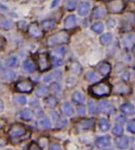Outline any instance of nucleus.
Listing matches in <instances>:
<instances>
[{
	"mask_svg": "<svg viewBox=\"0 0 135 150\" xmlns=\"http://www.w3.org/2000/svg\"><path fill=\"white\" fill-rule=\"evenodd\" d=\"M111 91H112V86L110 83L107 81L94 83L88 88L90 95L95 98H102V97L110 96Z\"/></svg>",
	"mask_w": 135,
	"mask_h": 150,
	"instance_id": "1",
	"label": "nucleus"
},
{
	"mask_svg": "<svg viewBox=\"0 0 135 150\" xmlns=\"http://www.w3.org/2000/svg\"><path fill=\"white\" fill-rule=\"evenodd\" d=\"M8 135L11 139L22 138V140H26L30 136V133L27 132L25 125H23L22 123L17 122L11 126L8 131Z\"/></svg>",
	"mask_w": 135,
	"mask_h": 150,
	"instance_id": "2",
	"label": "nucleus"
},
{
	"mask_svg": "<svg viewBox=\"0 0 135 150\" xmlns=\"http://www.w3.org/2000/svg\"><path fill=\"white\" fill-rule=\"evenodd\" d=\"M69 38H70V36L66 30H61L57 33L48 37L46 40L47 45L49 47L58 46V45L68 43Z\"/></svg>",
	"mask_w": 135,
	"mask_h": 150,
	"instance_id": "3",
	"label": "nucleus"
},
{
	"mask_svg": "<svg viewBox=\"0 0 135 150\" xmlns=\"http://www.w3.org/2000/svg\"><path fill=\"white\" fill-rule=\"evenodd\" d=\"M49 52H38L36 57V62L39 71H48L51 68V59Z\"/></svg>",
	"mask_w": 135,
	"mask_h": 150,
	"instance_id": "4",
	"label": "nucleus"
},
{
	"mask_svg": "<svg viewBox=\"0 0 135 150\" xmlns=\"http://www.w3.org/2000/svg\"><path fill=\"white\" fill-rule=\"evenodd\" d=\"M107 11L112 14H119L124 11L125 2L123 0H110L107 3Z\"/></svg>",
	"mask_w": 135,
	"mask_h": 150,
	"instance_id": "5",
	"label": "nucleus"
},
{
	"mask_svg": "<svg viewBox=\"0 0 135 150\" xmlns=\"http://www.w3.org/2000/svg\"><path fill=\"white\" fill-rule=\"evenodd\" d=\"M33 89V83L30 79H22L15 84V90L20 93H30Z\"/></svg>",
	"mask_w": 135,
	"mask_h": 150,
	"instance_id": "6",
	"label": "nucleus"
},
{
	"mask_svg": "<svg viewBox=\"0 0 135 150\" xmlns=\"http://www.w3.org/2000/svg\"><path fill=\"white\" fill-rule=\"evenodd\" d=\"M95 126V119L93 117L90 118H83L82 120L79 121L76 123V128L80 130H88L92 129Z\"/></svg>",
	"mask_w": 135,
	"mask_h": 150,
	"instance_id": "7",
	"label": "nucleus"
},
{
	"mask_svg": "<svg viewBox=\"0 0 135 150\" xmlns=\"http://www.w3.org/2000/svg\"><path fill=\"white\" fill-rule=\"evenodd\" d=\"M28 33H29L30 36L37 39L41 38H42V36H43L42 30H41V28L39 27L37 22H32L28 26Z\"/></svg>",
	"mask_w": 135,
	"mask_h": 150,
	"instance_id": "8",
	"label": "nucleus"
},
{
	"mask_svg": "<svg viewBox=\"0 0 135 150\" xmlns=\"http://www.w3.org/2000/svg\"><path fill=\"white\" fill-rule=\"evenodd\" d=\"M98 110H99V111L104 112L105 114L110 115L113 112H115V107H114L112 104H110L107 100H102V101L99 102L98 104Z\"/></svg>",
	"mask_w": 135,
	"mask_h": 150,
	"instance_id": "9",
	"label": "nucleus"
},
{
	"mask_svg": "<svg viewBox=\"0 0 135 150\" xmlns=\"http://www.w3.org/2000/svg\"><path fill=\"white\" fill-rule=\"evenodd\" d=\"M107 11L102 6H97L92 11V18L95 19H101L107 16Z\"/></svg>",
	"mask_w": 135,
	"mask_h": 150,
	"instance_id": "10",
	"label": "nucleus"
},
{
	"mask_svg": "<svg viewBox=\"0 0 135 150\" xmlns=\"http://www.w3.org/2000/svg\"><path fill=\"white\" fill-rule=\"evenodd\" d=\"M131 92V88L125 83H119L114 88V93L116 95H128Z\"/></svg>",
	"mask_w": 135,
	"mask_h": 150,
	"instance_id": "11",
	"label": "nucleus"
},
{
	"mask_svg": "<svg viewBox=\"0 0 135 150\" xmlns=\"http://www.w3.org/2000/svg\"><path fill=\"white\" fill-rule=\"evenodd\" d=\"M115 143L117 148L120 149H125L129 145V139L127 136L120 135V136H117V137L115 139Z\"/></svg>",
	"mask_w": 135,
	"mask_h": 150,
	"instance_id": "12",
	"label": "nucleus"
},
{
	"mask_svg": "<svg viewBox=\"0 0 135 150\" xmlns=\"http://www.w3.org/2000/svg\"><path fill=\"white\" fill-rule=\"evenodd\" d=\"M76 18L74 14H71L67 17L64 22V27L65 30H72L76 26Z\"/></svg>",
	"mask_w": 135,
	"mask_h": 150,
	"instance_id": "13",
	"label": "nucleus"
},
{
	"mask_svg": "<svg viewBox=\"0 0 135 150\" xmlns=\"http://www.w3.org/2000/svg\"><path fill=\"white\" fill-rule=\"evenodd\" d=\"M110 143H111V141H110V137L109 135L100 137L95 141V145L99 149H104L106 147H108L110 145Z\"/></svg>",
	"mask_w": 135,
	"mask_h": 150,
	"instance_id": "14",
	"label": "nucleus"
},
{
	"mask_svg": "<svg viewBox=\"0 0 135 150\" xmlns=\"http://www.w3.org/2000/svg\"><path fill=\"white\" fill-rule=\"evenodd\" d=\"M91 9V4L89 2H81L78 6V14L80 16L88 15Z\"/></svg>",
	"mask_w": 135,
	"mask_h": 150,
	"instance_id": "15",
	"label": "nucleus"
},
{
	"mask_svg": "<svg viewBox=\"0 0 135 150\" xmlns=\"http://www.w3.org/2000/svg\"><path fill=\"white\" fill-rule=\"evenodd\" d=\"M123 45L126 49H130L134 45V35L132 33H127L123 38Z\"/></svg>",
	"mask_w": 135,
	"mask_h": 150,
	"instance_id": "16",
	"label": "nucleus"
},
{
	"mask_svg": "<svg viewBox=\"0 0 135 150\" xmlns=\"http://www.w3.org/2000/svg\"><path fill=\"white\" fill-rule=\"evenodd\" d=\"M41 25H42V30H45V31H49V30H53L55 28L57 22L54 19L49 18V19H45L44 21H42Z\"/></svg>",
	"mask_w": 135,
	"mask_h": 150,
	"instance_id": "17",
	"label": "nucleus"
},
{
	"mask_svg": "<svg viewBox=\"0 0 135 150\" xmlns=\"http://www.w3.org/2000/svg\"><path fill=\"white\" fill-rule=\"evenodd\" d=\"M17 115L21 119L25 121H30L33 118V113H32L30 110L29 109H23L22 110H20L17 114Z\"/></svg>",
	"mask_w": 135,
	"mask_h": 150,
	"instance_id": "18",
	"label": "nucleus"
},
{
	"mask_svg": "<svg viewBox=\"0 0 135 150\" xmlns=\"http://www.w3.org/2000/svg\"><path fill=\"white\" fill-rule=\"evenodd\" d=\"M99 71L103 76H107L111 71V65L107 62H102L99 65Z\"/></svg>",
	"mask_w": 135,
	"mask_h": 150,
	"instance_id": "19",
	"label": "nucleus"
},
{
	"mask_svg": "<svg viewBox=\"0 0 135 150\" xmlns=\"http://www.w3.org/2000/svg\"><path fill=\"white\" fill-rule=\"evenodd\" d=\"M22 68L23 70L27 72H33L36 70V66L31 60H25L22 63Z\"/></svg>",
	"mask_w": 135,
	"mask_h": 150,
	"instance_id": "20",
	"label": "nucleus"
},
{
	"mask_svg": "<svg viewBox=\"0 0 135 150\" xmlns=\"http://www.w3.org/2000/svg\"><path fill=\"white\" fill-rule=\"evenodd\" d=\"M49 93V87L46 85H41L36 88L35 95L39 98H45Z\"/></svg>",
	"mask_w": 135,
	"mask_h": 150,
	"instance_id": "21",
	"label": "nucleus"
},
{
	"mask_svg": "<svg viewBox=\"0 0 135 150\" xmlns=\"http://www.w3.org/2000/svg\"><path fill=\"white\" fill-rule=\"evenodd\" d=\"M72 99L76 104H83L85 101V97L83 96V93L80 92L79 91H76L72 94Z\"/></svg>",
	"mask_w": 135,
	"mask_h": 150,
	"instance_id": "22",
	"label": "nucleus"
},
{
	"mask_svg": "<svg viewBox=\"0 0 135 150\" xmlns=\"http://www.w3.org/2000/svg\"><path fill=\"white\" fill-rule=\"evenodd\" d=\"M44 103L47 107L49 108H54L57 105L58 100L55 96H50L45 97L44 99Z\"/></svg>",
	"mask_w": 135,
	"mask_h": 150,
	"instance_id": "23",
	"label": "nucleus"
},
{
	"mask_svg": "<svg viewBox=\"0 0 135 150\" xmlns=\"http://www.w3.org/2000/svg\"><path fill=\"white\" fill-rule=\"evenodd\" d=\"M120 110H121L125 115H134V105L130 103H124L121 105L120 107Z\"/></svg>",
	"mask_w": 135,
	"mask_h": 150,
	"instance_id": "24",
	"label": "nucleus"
},
{
	"mask_svg": "<svg viewBox=\"0 0 135 150\" xmlns=\"http://www.w3.org/2000/svg\"><path fill=\"white\" fill-rule=\"evenodd\" d=\"M99 127L102 132H107L110 129V124L106 117H101L99 121Z\"/></svg>",
	"mask_w": 135,
	"mask_h": 150,
	"instance_id": "25",
	"label": "nucleus"
},
{
	"mask_svg": "<svg viewBox=\"0 0 135 150\" xmlns=\"http://www.w3.org/2000/svg\"><path fill=\"white\" fill-rule=\"evenodd\" d=\"M12 27V22L5 17L0 16V29L3 30H11Z\"/></svg>",
	"mask_w": 135,
	"mask_h": 150,
	"instance_id": "26",
	"label": "nucleus"
},
{
	"mask_svg": "<svg viewBox=\"0 0 135 150\" xmlns=\"http://www.w3.org/2000/svg\"><path fill=\"white\" fill-rule=\"evenodd\" d=\"M112 38H113L112 34L110 33H104L103 35L100 37L99 41H100L101 45H102L103 46H107L108 45H110V42L112 41Z\"/></svg>",
	"mask_w": 135,
	"mask_h": 150,
	"instance_id": "27",
	"label": "nucleus"
},
{
	"mask_svg": "<svg viewBox=\"0 0 135 150\" xmlns=\"http://www.w3.org/2000/svg\"><path fill=\"white\" fill-rule=\"evenodd\" d=\"M62 112L64 115L71 117L74 114V109L69 103H64L62 106Z\"/></svg>",
	"mask_w": 135,
	"mask_h": 150,
	"instance_id": "28",
	"label": "nucleus"
},
{
	"mask_svg": "<svg viewBox=\"0 0 135 150\" xmlns=\"http://www.w3.org/2000/svg\"><path fill=\"white\" fill-rule=\"evenodd\" d=\"M16 77V73L12 70L10 69H6L2 72V78L5 80H13Z\"/></svg>",
	"mask_w": 135,
	"mask_h": 150,
	"instance_id": "29",
	"label": "nucleus"
},
{
	"mask_svg": "<svg viewBox=\"0 0 135 150\" xmlns=\"http://www.w3.org/2000/svg\"><path fill=\"white\" fill-rule=\"evenodd\" d=\"M19 64V60L16 57H10L6 60V64L9 68H17Z\"/></svg>",
	"mask_w": 135,
	"mask_h": 150,
	"instance_id": "30",
	"label": "nucleus"
},
{
	"mask_svg": "<svg viewBox=\"0 0 135 150\" xmlns=\"http://www.w3.org/2000/svg\"><path fill=\"white\" fill-rule=\"evenodd\" d=\"M69 69L71 70L72 73L76 74V75H80L82 70H83L81 65L78 62H73V63L71 64L70 67H69Z\"/></svg>",
	"mask_w": 135,
	"mask_h": 150,
	"instance_id": "31",
	"label": "nucleus"
},
{
	"mask_svg": "<svg viewBox=\"0 0 135 150\" xmlns=\"http://www.w3.org/2000/svg\"><path fill=\"white\" fill-rule=\"evenodd\" d=\"M61 76V73L60 71H55L54 72H52V73L48 74L46 76H45L44 78H43V80L45 82H49L50 80H52V79L54 78H57V79H60V77Z\"/></svg>",
	"mask_w": 135,
	"mask_h": 150,
	"instance_id": "32",
	"label": "nucleus"
},
{
	"mask_svg": "<svg viewBox=\"0 0 135 150\" xmlns=\"http://www.w3.org/2000/svg\"><path fill=\"white\" fill-rule=\"evenodd\" d=\"M91 30H93L95 33H101L103 32L104 30V25L101 22H95L92 25H91Z\"/></svg>",
	"mask_w": 135,
	"mask_h": 150,
	"instance_id": "33",
	"label": "nucleus"
},
{
	"mask_svg": "<svg viewBox=\"0 0 135 150\" xmlns=\"http://www.w3.org/2000/svg\"><path fill=\"white\" fill-rule=\"evenodd\" d=\"M39 125L44 129H51V122L48 117H43L39 121Z\"/></svg>",
	"mask_w": 135,
	"mask_h": 150,
	"instance_id": "34",
	"label": "nucleus"
},
{
	"mask_svg": "<svg viewBox=\"0 0 135 150\" xmlns=\"http://www.w3.org/2000/svg\"><path fill=\"white\" fill-rule=\"evenodd\" d=\"M66 51V47L61 45V46H58L55 48V49H53L52 52L54 53V56H56V57H62V56L65 54Z\"/></svg>",
	"mask_w": 135,
	"mask_h": 150,
	"instance_id": "35",
	"label": "nucleus"
},
{
	"mask_svg": "<svg viewBox=\"0 0 135 150\" xmlns=\"http://www.w3.org/2000/svg\"><path fill=\"white\" fill-rule=\"evenodd\" d=\"M85 79L86 80H88L89 82H95L99 79V76L94 71H88L85 75Z\"/></svg>",
	"mask_w": 135,
	"mask_h": 150,
	"instance_id": "36",
	"label": "nucleus"
},
{
	"mask_svg": "<svg viewBox=\"0 0 135 150\" xmlns=\"http://www.w3.org/2000/svg\"><path fill=\"white\" fill-rule=\"evenodd\" d=\"M88 110L89 112L92 114V115H95L99 112V110H98V106L95 105V102L92 101V100H89L88 101Z\"/></svg>",
	"mask_w": 135,
	"mask_h": 150,
	"instance_id": "37",
	"label": "nucleus"
},
{
	"mask_svg": "<svg viewBox=\"0 0 135 150\" xmlns=\"http://www.w3.org/2000/svg\"><path fill=\"white\" fill-rule=\"evenodd\" d=\"M14 101L15 103L21 105V106H24V105L26 104L27 99L25 98V96H17L14 97Z\"/></svg>",
	"mask_w": 135,
	"mask_h": 150,
	"instance_id": "38",
	"label": "nucleus"
},
{
	"mask_svg": "<svg viewBox=\"0 0 135 150\" xmlns=\"http://www.w3.org/2000/svg\"><path fill=\"white\" fill-rule=\"evenodd\" d=\"M112 133L115 136H120L123 134V129H122V126H120L119 124H115L112 129Z\"/></svg>",
	"mask_w": 135,
	"mask_h": 150,
	"instance_id": "39",
	"label": "nucleus"
},
{
	"mask_svg": "<svg viewBox=\"0 0 135 150\" xmlns=\"http://www.w3.org/2000/svg\"><path fill=\"white\" fill-rule=\"evenodd\" d=\"M67 124H68V120L66 118H61V119L57 120V122L56 129H62L66 126Z\"/></svg>",
	"mask_w": 135,
	"mask_h": 150,
	"instance_id": "40",
	"label": "nucleus"
},
{
	"mask_svg": "<svg viewBox=\"0 0 135 150\" xmlns=\"http://www.w3.org/2000/svg\"><path fill=\"white\" fill-rule=\"evenodd\" d=\"M17 25H18V28L19 29V30H22V31H25V30L28 29V23L25 21H19V22L17 23Z\"/></svg>",
	"mask_w": 135,
	"mask_h": 150,
	"instance_id": "41",
	"label": "nucleus"
},
{
	"mask_svg": "<svg viewBox=\"0 0 135 150\" xmlns=\"http://www.w3.org/2000/svg\"><path fill=\"white\" fill-rule=\"evenodd\" d=\"M48 144H49V139L47 138L46 137H42L38 140V145L41 148L45 147V146H47Z\"/></svg>",
	"mask_w": 135,
	"mask_h": 150,
	"instance_id": "42",
	"label": "nucleus"
},
{
	"mask_svg": "<svg viewBox=\"0 0 135 150\" xmlns=\"http://www.w3.org/2000/svg\"><path fill=\"white\" fill-rule=\"evenodd\" d=\"M127 130L130 131V133H132V134H134L135 133V122H134V120H131L130 122H128L127 124Z\"/></svg>",
	"mask_w": 135,
	"mask_h": 150,
	"instance_id": "43",
	"label": "nucleus"
},
{
	"mask_svg": "<svg viewBox=\"0 0 135 150\" xmlns=\"http://www.w3.org/2000/svg\"><path fill=\"white\" fill-rule=\"evenodd\" d=\"M50 90L52 91H53V92H59L60 91H61V86H60V84L58 83H51V85H50Z\"/></svg>",
	"mask_w": 135,
	"mask_h": 150,
	"instance_id": "44",
	"label": "nucleus"
},
{
	"mask_svg": "<svg viewBox=\"0 0 135 150\" xmlns=\"http://www.w3.org/2000/svg\"><path fill=\"white\" fill-rule=\"evenodd\" d=\"M76 6V2H74V1H68V3L66 4V8L68 11H74Z\"/></svg>",
	"mask_w": 135,
	"mask_h": 150,
	"instance_id": "45",
	"label": "nucleus"
},
{
	"mask_svg": "<svg viewBox=\"0 0 135 150\" xmlns=\"http://www.w3.org/2000/svg\"><path fill=\"white\" fill-rule=\"evenodd\" d=\"M52 64H53V65L57 66V67L62 65V64H63V61H62V60H61V58L57 57L56 56H52Z\"/></svg>",
	"mask_w": 135,
	"mask_h": 150,
	"instance_id": "46",
	"label": "nucleus"
},
{
	"mask_svg": "<svg viewBox=\"0 0 135 150\" xmlns=\"http://www.w3.org/2000/svg\"><path fill=\"white\" fill-rule=\"evenodd\" d=\"M6 45V40L3 35L0 34V51L5 49Z\"/></svg>",
	"mask_w": 135,
	"mask_h": 150,
	"instance_id": "47",
	"label": "nucleus"
},
{
	"mask_svg": "<svg viewBox=\"0 0 135 150\" xmlns=\"http://www.w3.org/2000/svg\"><path fill=\"white\" fill-rule=\"evenodd\" d=\"M29 149L30 150H40L42 149V148L39 146V145L35 142H31L30 145L29 146Z\"/></svg>",
	"mask_w": 135,
	"mask_h": 150,
	"instance_id": "48",
	"label": "nucleus"
},
{
	"mask_svg": "<svg viewBox=\"0 0 135 150\" xmlns=\"http://www.w3.org/2000/svg\"><path fill=\"white\" fill-rule=\"evenodd\" d=\"M121 78H122V80H123L124 82H127V81H128V80H129L130 78V71H125L124 73L122 75Z\"/></svg>",
	"mask_w": 135,
	"mask_h": 150,
	"instance_id": "49",
	"label": "nucleus"
},
{
	"mask_svg": "<svg viewBox=\"0 0 135 150\" xmlns=\"http://www.w3.org/2000/svg\"><path fill=\"white\" fill-rule=\"evenodd\" d=\"M49 149L51 150H59L61 149V146L58 143H53L49 146Z\"/></svg>",
	"mask_w": 135,
	"mask_h": 150,
	"instance_id": "50",
	"label": "nucleus"
},
{
	"mask_svg": "<svg viewBox=\"0 0 135 150\" xmlns=\"http://www.w3.org/2000/svg\"><path fill=\"white\" fill-rule=\"evenodd\" d=\"M86 112V110H85V107L82 106V104H81V106L80 107H78L77 108V113L79 114L80 115H83L85 114Z\"/></svg>",
	"mask_w": 135,
	"mask_h": 150,
	"instance_id": "51",
	"label": "nucleus"
},
{
	"mask_svg": "<svg viewBox=\"0 0 135 150\" xmlns=\"http://www.w3.org/2000/svg\"><path fill=\"white\" fill-rule=\"evenodd\" d=\"M107 25L108 28H113L115 25V20L113 18H110L107 22Z\"/></svg>",
	"mask_w": 135,
	"mask_h": 150,
	"instance_id": "52",
	"label": "nucleus"
},
{
	"mask_svg": "<svg viewBox=\"0 0 135 150\" xmlns=\"http://www.w3.org/2000/svg\"><path fill=\"white\" fill-rule=\"evenodd\" d=\"M126 117H125V116H123V115H119L118 117H117V118H116V121L118 122H121V123H125L126 122Z\"/></svg>",
	"mask_w": 135,
	"mask_h": 150,
	"instance_id": "53",
	"label": "nucleus"
},
{
	"mask_svg": "<svg viewBox=\"0 0 135 150\" xmlns=\"http://www.w3.org/2000/svg\"><path fill=\"white\" fill-rule=\"evenodd\" d=\"M60 2H61V0H52V3H51V6H50L51 9H53L55 8V7H57Z\"/></svg>",
	"mask_w": 135,
	"mask_h": 150,
	"instance_id": "54",
	"label": "nucleus"
},
{
	"mask_svg": "<svg viewBox=\"0 0 135 150\" xmlns=\"http://www.w3.org/2000/svg\"><path fill=\"white\" fill-rule=\"evenodd\" d=\"M4 110V103H3V101L0 98V113H2Z\"/></svg>",
	"mask_w": 135,
	"mask_h": 150,
	"instance_id": "55",
	"label": "nucleus"
},
{
	"mask_svg": "<svg viewBox=\"0 0 135 150\" xmlns=\"http://www.w3.org/2000/svg\"><path fill=\"white\" fill-rule=\"evenodd\" d=\"M2 69V64H1V63H0V70Z\"/></svg>",
	"mask_w": 135,
	"mask_h": 150,
	"instance_id": "56",
	"label": "nucleus"
}]
</instances>
